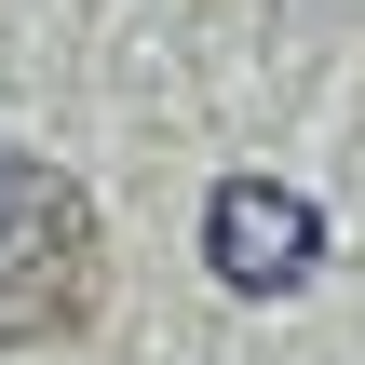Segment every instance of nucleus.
<instances>
[{"label":"nucleus","instance_id":"obj_1","mask_svg":"<svg viewBox=\"0 0 365 365\" xmlns=\"http://www.w3.org/2000/svg\"><path fill=\"white\" fill-rule=\"evenodd\" d=\"M203 271H217L230 298H298V284L325 271V217H312L284 176H217V203H203Z\"/></svg>","mask_w":365,"mask_h":365},{"label":"nucleus","instance_id":"obj_2","mask_svg":"<svg viewBox=\"0 0 365 365\" xmlns=\"http://www.w3.org/2000/svg\"><path fill=\"white\" fill-rule=\"evenodd\" d=\"M81 284H95L81 203H68L54 176H27V190H14V217H0V339H41V325H68V312H81Z\"/></svg>","mask_w":365,"mask_h":365},{"label":"nucleus","instance_id":"obj_3","mask_svg":"<svg viewBox=\"0 0 365 365\" xmlns=\"http://www.w3.org/2000/svg\"><path fill=\"white\" fill-rule=\"evenodd\" d=\"M27 176H41V163H14V149H0V217H14V190H27Z\"/></svg>","mask_w":365,"mask_h":365}]
</instances>
